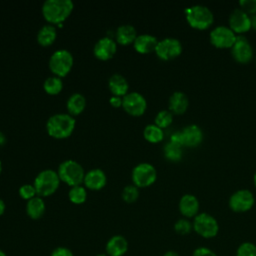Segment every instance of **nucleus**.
I'll return each mask as SVG.
<instances>
[{
	"label": "nucleus",
	"instance_id": "nucleus-21",
	"mask_svg": "<svg viewBox=\"0 0 256 256\" xmlns=\"http://www.w3.org/2000/svg\"><path fill=\"white\" fill-rule=\"evenodd\" d=\"M108 88L112 95L123 97L128 93L129 83L122 74L114 73L108 79Z\"/></svg>",
	"mask_w": 256,
	"mask_h": 256
},
{
	"label": "nucleus",
	"instance_id": "nucleus-14",
	"mask_svg": "<svg viewBox=\"0 0 256 256\" xmlns=\"http://www.w3.org/2000/svg\"><path fill=\"white\" fill-rule=\"evenodd\" d=\"M231 55L238 63H248L253 58V48L248 39L243 35H237L236 41L231 47Z\"/></svg>",
	"mask_w": 256,
	"mask_h": 256
},
{
	"label": "nucleus",
	"instance_id": "nucleus-12",
	"mask_svg": "<svg viewBox=\"0 0 256 256\" xmlns=\"http://www.w3.org/2000/svg\"><path fill=\"white\" fill-rule=\"evenodd\" d=\"M236 33L227 26L218 25L209 34L210 42L216 48H231L236 41Z\"/></svg>",
	"mask_w": 256,
	"mask_h": 256
},
{
	"label": "nucleus",
	"instance_id": "nucleus-29",
	"mask_svg": "<svg viewBox=\"0 0 256 256\" xmlns=\"http://www.w3.org/2000/svg\"><path fill=\"white\" fill-rule=\"evenodd\" d=\"M144 138L150 143H158L164 138V131L156 124H148L143 130Z\"/></svg>",
	"mask_w": 256,
	"mask_h": 256
},
{
	"label": "nucleus",
	"instance_id": "nucleus-40",
	"mask_svg": "<svg viewBox=\"0 0 256 256\" xmlns=\"http://www.w3.org/2000/svg\"><path fill=\"white\" fill-rule=\"evenodd\" d=\"M6 210V204L4 202V200L2 198H0V216H2L4 214Z\"/></svg>",
	"mask_w": 256,
	"mask_h": 256
},
{
	"label": "nucleus",
	"instance_id": "nucleus-33",
	"mask_svg": "<svg viewBox=\"0 0 256 256\" xmlns=\"http://www.w3.org/2000/svg\"><path fill=\"white\" fill-rule=\"evenodd\" d=\"M193 230V224L188 218H180L174 223V231L179 235H188Z\"/></svg>",
	"mask_w": 256,
	"mask_h": 256
},
{
	"label": "nucleus",
	"instance_id": "nucleus-35",
	"mask_svg": "<svg viewBox=\"0 0 256 256\" xmlns=\"http://www.w3.org/2000/svg\"><path fill=\"white\" fill-rule=\"evenodd\" d=\"M18 193L20 195V197L26 201L32 199L33 197L37 196V192H36V189L34 187L33 184H28V183H25V184H22L20 187H19V190H18Z\"/></svg>",
	"mask_w": 256,
	"mask_h": 256
},
{
	"label": "nucleus",
	"instance_id": "nucleus-37",
	"mask_svg": "<svg viewBox=\"0 0 256 256\" xmlns=\"http://www.w3.org/2000/svg\"><path fill=\"white\" fill-rule=\"evenodd\" d=\"M192 256H218L212 249L205 247V246H200L194 249L192 252Z\"/></svg>",
	"mask_w": 256,
	"mask_h": 256
},
{
	"label": "nucleus",
	"instance_id": "nucleus-18",
	"mask_svg": "<svg viewBox=\"0 0 256 256\" xmlns=\"http://www.w3.org/2000/svg\"><path fill=\"white\" fill-rule=\"evenodd\" d=\"M128 241L120 234L111 236L105 244V253L108 256H124L128 251Z\"/></svg>",
	"mask_w": 256,
	"mask_h": 256
},
{
	"label": "nucleus",
	"instance_id": "nucleus-4",
	"mask_svg": "<svg viewBox=\"0 0 256 256\" xmlns=\"http://www.w3.org/2000/svg\"><path fill=\"white\" fill-rule=\"evenodd\" d=\"M60 178L57 171L47 168L41 170L35 177L33 185L37 195L40 197H48L54 194L60 185Z\"/></svg>",
	"mask_w": 256,
	"mask_h": 256
},
{
	"label": "nucleus",
	"instance_id": "nucleus-38",
	"mask_svg": "<svg viewBox=\"0 0 256 256\" xmlns=\"http://www.w3.org/2000/svg\"><path fill=\"white\" fill-rule=\"evenodd\" d=\"M50 256H74V254L71 249L64 246H59L52 250Z\"/></svg>",
	"mask_w": 256,
	"mask_h": 256
},
{
	"label": "nucleus",
	"instance_id": "nucleus-39",
	"mask_svg": "<svg viewBox=\"0 0 256 256\" xmlns=\"http://www.w3.org/2000/svg\"><path fill=\"white\" fill-rule=\"evenodd\" d=\"M122 101H123V97H120V96L112 95V96L109 98V103H110V105L113 106V107H115V108L122 107Z\"/></svg>",
	"mask_w": 256,
	"mask_h": 256
},
{
	"label": "nucleus",
	"instance_id": "nucleus-2",
	"mask_svg": "<svg viewBox=\"0 0 256 256\" xmlns=\"http://www.w3.org/2000/svg\"><path fill=\"white\" fill-rule=\"evenodd\" d=\"M76 120L69 113H55L46 121V131L55 139L68 138L74 131Z\"/></svg>",
	"mask_w": 256,
	"mask_h": 256
},
{
	"label": "nucleus",
	"instance_id": "nucleus-8",
	"mask_svg": "<svg viewBox=\"0 0 256 256\" xmlns=\"http://www.w3.org/2000/svg\"><path fill=\"white\" fill-rule=\"evenodd\" d=\"M193 231L204 239H212L219 232V224L214 216L206 212L197 214L192 221Z\"/></svg>",
	"mask_w": 256,
	"mask_h": 256
},
{
	"label": "nucleus",
	"instance_id": "nucleus-27",
	"mask_svg": "<svg viewBox=\"0 0 256 256\" xmlns=\"http://www.w3.org/2000/svg\"><path fill=\"white\" fill-rule=\"evenodd\" d=\"M63 86L64 84H63L62 78L55 75H51L47 77L43 83V89L49 95L59 94L62 91Z\"/></svg>",
	"mask_w": 256,
	"mask_h": 256
},
{
	"label": "nucleus",
	"instance_id": "nucleus-34",
	"mask_svg": "<svg viewBox=\"0 0 256 256\" xmlns=\"http://www.w3.org/2000/svg\"><path fill=\"white\" fill-rule=\"evenodd\" d=\"M235 256H256V245L252 242H242L236 249Z\"/></svg>",
	"mask_w": 256,
	"mask_h": 256
},
{
	"label": "nucleus",
	"instance_id": "nucleus-46",
	"mask_svg": "<svg viewBox=\"0 0 256 256\" xmlns=\"http://www.w3.org/2000/svg\"><path fill=\"white\" fill-rule=\"evenodd\" d=\"M96 256H108L106 253H99V254H97Z\"/></svg>",
	"mask_w": 256,
	"mask_h": 256
},
{
	"label": "nucleus",
	"instance_id": "nucleus-26",
	"mask_svg": "<svg viewBox=\"0 0 256 256\" xmlns=\"http://www.w3.org/2000/svg\"><path fill=\"white\" fill-rule=\"evenodd\" d=\"M86 107V98L82 93H72L66 101V108L70 115L76 116L81 114Z\"/></svg>",
	"mask_w": 256,
	"mask_h": 256
},
{
	"label": "nucleus",
	"instance_id": "nucleus-45",
	"mask_svg": "<svg viewBox=\"0 0 256 256\" xmlns=\"http://www.w3.org/2000/svg\"><path fill=\"white\" fill-rule=\"evenodd\" d=\"M253 182H254V185L256 187V172L254 173V176H253Z\"/></svg>",
	"mask_w": 256,
	"mask_h": 256
},
{
	"label": "nucleus",
	"instance_id": "nucleus-25",
	"mask_svg": "<svg viewBox=\"0 0 256 256\" xmlns=\"http://www.w3.org/2000/svg\"><path fill=\"white\" fill-rule=\"evenodd\" d=\"M57 38V30L55 25L52 24H44L40 27L36 34V40L39 45L43 47H47L52 45Z\"/></svg>",
	"mask_w": 256,
	"mask_h": 256
},
{
	"label": "nucleus",
	"instance_id": "nucleus-11",
	"mask_svg": "<svg viewBox=\"0 0 256 256\" xmlns=\"http://www.w3.org/2000/svg\"><path fill=\"white\" fill-rule=\"evenodd\" d=\"M255 203L253 193L248 189H240L235 191L229 198V208L236 213H244L249 211Z\"/></svg>",
	"mask_w": 256,
	"mask_h": 256
},
{
	"label": "nucleus",
	"instance_id": "nucleus-3",
	"mask_svg": "<svg viewBox=\"0 0 256 256\" xmlns=\"http://www.w3.org/2000/svg\"><path fill=\"white\" fill-rule=\"evenodd\" d=\"M56 171L61 182H64L70 187L83 184L86 173L83 166L74 159H66L62 161L58 165Z\"/></svg>",
	"mask_w": 256,
	"mask_h": 256
},
{
	"label": "nucleus",
	"instance_id": "nucleus-30",
	"mask_svg": "<svg viewBox=\"0 0 256 256\" xmlns=\"http://www.w3.org/2000/svg\"><path fill=\"white\" fill-rule=\"evenodd\" d=\"M68 199L73 204H83L87 199V188L82 184L70 187L68 191Z\"/></svg>",
	"mask_w": 256,
	"mask_h": 256
},
{
	"label": "nucleus",
	"instance_id": "nucleus-13",
	"mask_svg": "<svg viewBox=\"0 0 256 256\" xmlns=\"http://www.w3.org/2000/svg\"><path fill=\"white\" fill-rule=\"evenodd\" d=\"M122 108L125 112L132 116H141L147 109L146 98L137 91L128 92L123 96Z\"/></svg>",
	"mask_w": 256,
	"mask_h": 256
},
{
	"label": "nucleus",
	"instance_id": "nucleus-41",
	"mask_svg": "<svg viewBox=\"0 0 256 256\" xmlns=\"http://www.w3.org/2000/svg\"><path fill=\"white\" fill-rule=\"evenodd\" d=\"M6 141H7L6 135L2 131H0V147L3 146L6 143Z\"/></svg>",
	"mask_w": 256,
	"mask_h": 256
},
{
	"label": "nucleus",
	"instance_id": "nucleus-16",
	"mask_svg": "<svg viewBox=\"0 0 256 256\" xmlns=\"http://www.w3.org/2000/svg\"><path fill=\"white\" fill-rule=\"evenodd\" d=\"M229 27L236 34L241 35L251 29V17L241 8H235L229 15Z\"/></svg>",
	"mask_w": 256,
	"mask_h": 256
},
{
	"label": "nucleus",
	"instance_id": "nucleus-20",
	"mask_svg": "<svg viewBox=\"0 0 256 256\" xmlns=\"http://www.w3.org/2000/svg\"><path fill=\"white\" fill-rule=\"evenodd\" d=\"M158 41L159 40L154 35L143 33L137 35L135 41L133 42V47L138 53L147 54L155 51Z\"/></svg>",
	"mask_w": 256,
	"mask_h": 256
},
{
	"label": "nucleus",
	"instance_id": "nucleus-7",
	"mask_svg": "<svg viewBox=\"0 0 256 256\" xmlns=\"http://www.w3.org/2000/svg\"><path fill=\"white\" fill-rule=\"evenodd\" d=\"M203 140V131L196 124H190L185 126L182 130L174 132L170 140L171 142L184 147H197Z\"/></svg>",
	"mask_w": 256,
	"mask_h": 256
},
{
	"label": "nucleus",
	"instance_id": "nucleus-5",
	"mask_svg": "<svg viewBox=\"0 0 256 256\" xmlns=\"http://www.w3.org/2000/svg\"><path fill=\"white\" fill-rule=\"evenodd\" d=\"M186 21L188 24L199 30L207 29L214 22L213 12L204 5H193L184 10Z\"/></svg>",
	"mask_w": 256,
	"mask_h": 256
},
{
	"label": "nucleus",
	"instance_id": "nucleus-43",
	"mask_svg": "<svg viewBox=\"0 0 256 256\" xmlns=\"http://www.w3.org/2000/svg\"><path fill=\"white\" fill-rule=\"evenodd\" d=\"M251 23H252V28H254L256 30V14H254L251 17Z\"/></svg>",
	"mask_w": 256,
	"mask_h": 256
},
{
	"label": "nucleus",
	"instance_id": "nucleus-44",
	"mask_svg": "<svg viewBox=\"0 0 256 256\" xmlns=\"http://www.w3.org/2000/svg\"><path fill=\"white\" fill-rule=\"evenodd\" d=\"M0 256H7V254L5 253V251L2 250L1 248H0Z\"/></svg>",
	"mask_w": 256,
	"mask_h": 256
},
{
	"label": "nucleus",
	"instance_id": "nucleus-1",
	"mask_svg": "<svg viewBox=\"0 0 256 256\" xmlns=\"http://www.w3.org/2000/svg\"><path fill=\"white\" fill-rule=\"evenodd\" d=\"M73 9L74 3L71 0H46L41 12L49 24L60 25L71 15Z\"/></svg>",
	"mask_w": 256,
	"mask_h": 256
},
{
	"label": "nucleus",
	"instance_id": "nucleus-22",
	"mask_svg": "<svg viewBox=\"0 0 256 256\" xmlns=\"http://www.w3.org/2000/svg\"><path fill=\"white\" fill-rule=\"evenodd\" d=\"M189 105V99L187 95L182 91L173 92L168 100L169 110L177 115L183 114L186 112Z\"/></svg>",
	"mask_w": 256,
	"mask_h": 256
},
{
	"label": "nucleus",
	"instance_id": "nucleus-9",
	"mask_svg": "<svg viewBox=\"0 0 256 256\" xmlns=\"http://www.w3.org/2000/svg\"><path fill=\"white\" fill-rule=\"evenodd\" d=\"M131 179L138 188L152 185L157 179L156 168L148 162H141L134 166L131 172Z\"/></svg>",
	"mask_w": 256,
	"mask_h": 256
},
{
	"label": "nucleus",
	"instance_id": "nucleus-17",
	"mask_svg": "<svg viewBox=\"0 0 256 256\" xmlns=\"http://www.w3.org/2000/svg\"><path fill=\"white\" fill-rule=\"evenodd\" d=\"M107 183L106 173L101 168H92L85 173L83 184L87 189L100 190Z\"/></svg>",
	"mask_w": 256,
	"mask_h": 256
},
{
	"label": "nucleus",
	"instance_id": "nucleus-47",
	"mask_svg": "<svg viewBox=\"0 0 256 256\" xmlns=\"http://www.w3.org/2000/svg\"><path fill=\"white\" fill-rule=\"evenodd\" d=\"M2 173V162H1V160H0V174Z\"/></svg>",
	"mask_w": 256,
	"mask_h": 256
},
{
	"label": "nucleus",
	"instance_id": "nucleus-36",
	"mask_svg": "<svg viewBox=\"0 0 256 256\" xmlns=\"http://www.w3.org/2000/svg\"><path fill=\"white\" fill-rule=\"evenodd\" d=\"M239 5L247 14H256V0H241Z\"/></svg>",
	"mask_w": 256,
	"mask_h": 256
},
{
	"label": "nucleus",
	"instance_id": "nucleus-32",
	"mask_svg": "<svg viewBox=\"0 0 256 256\" xmlns=\"http://www.w3.org/2000/svg\"><path fill=\"white\" fill-rule=\"evenodd\" d=\"M121 197L126 203H133L139 198V188L134 184H128L122 189Z\"/></svg>",
	"mask_w": 256,
	"mask_h": 256
},
{
	"label": "nucleus",
	"instance_id": "nucleus-24",
	"mask_svg": "<svg viewBox=\"0 0 256 256\" xmlns=\"http://www.w3.org/2000/svg\"><path fill=\"white\" fill-rule=\"evenodd\" d=\"M25 210H26V214L31 219L33 220L40 219L44 215L46 210V204L44 199L38 195L33 197L32 199L26 202Z\"/></svg>",
	"mask_w": 256,
	"mask_h": 256
},
{
	"label": "nucleus",
	"instance_id": "nucleus-10",
	"mask_svg": "<svg viewBox=\"0 0 256 256\" xmlns=\"http://www.w3.org/2000/svg\"><path fill=\"white\" fill-rule=\"evenodd\" d=\"M182 50L183 46L180 40L174 37H166L158 41L154 52L158 58L167 61L178 57L182 53Z\"/></svg>",
	"mask_w": 256,
	"mask_h": 256
},
{
	"label": "nucleus",
	"instance_id": "nucleus-19",
	"mask_svg": "<svg viewBox=\"0 0 256 256\" xmlns=\"http://www.w3.org/2000/svg\"><path fill=\"white\" fill-rule=\"evenodd\" d=\"M179 211L185 218H194L199 214L200 203L196 196L192 194H184L179 200Z\"/></svg>",
	"mask_w": 256,
	"mask_h": 256
},
{
	"label": "nucleus",
	"instance_id": "nucleus-31",
	"mask_svg": "<svg viewBox=\"0 0 256 256\" xmlns=\"http://www.w3.org/2000/svg\"><path fill=\"white\" fill-rule=\"evenodd\" d=\"M173 122V113L170 110L159 111L154 119V124L160 128H167Z\"/></svg>",
	"mask_w": 256,
	"mask_h": 256
},
{
	"label": "nucleus",
	"instance_id": "nucleus-28",
	"mask_svg": "<svg viewBox=\"0 0 256 256\" xmlns=\"http://www.w3.org/2000/svg\"><path fill=\"white\" fill-rule=\"evenodd\" d=\"M182 148H183L182 146L175 144L171 141L167 142L163 147V152H164L165 158L172 162L180 161L183 157V149Z\"/></svg>",
	"mask_w": 256,
	"mask_h": 256
},
{
	"label": "nucleus",
	"instance_id": "nucleus-23",
	"mask_svg": "<svg viewBox=\"0 0 256 256\" xmlns=\"http://www.w3.org/2000/svg\"><path fill=\"white\" fill-rule=\"evenodd\" d=\"M137 35L136 28L131 24H121L117 27L115 32L116 42L121 45L133 44Z\"/></svg>",
	"mask_w": 256,
	"mask_h": 256
},
{
	"label": "nucleus",
	"instance_id": "nucleus-42",
	"mask_svg": "<svg viewBox=\"0 0 256 256\" xmlns=\"http://www.w3.org/2000/svg\"><path fill=\"white\" fill-rule=\"evenodd\" d=\"M163 256H180V255L178 254V252H176L174 250H168L163 254Z\"/></svg>",
	"mask_w": 256,
	"mask_h": 256
},
{
	"label": "nucleus",
	"instance_id": "nucleus-15",
	"mask_svg": "<svg viewBox=\"0 0 256 256\" xmlns=\"http://www.w3.org/2000/svg\"><path fill=\"white\" fill-rule=\"evenodd\" d=\"M117 52V42L109 36L99 38L93 47L94 56L102 61L111 59Z\"/></svg>",
	"mask_w": 256,
	"mask_h": 256
},
{
	"label": "nucleus",
	"instance_id": "nucleus-6",
	"mask_svg": "<svg viewBox=\"0 0 256 256\" xmlns=\"http://www.w3.org/2000/svg\"><path fill=\"white\" fill-rule=\"evenodd\" d=\"M74 58L72 53L64 48L55 50L49 57L48 67L53 75L60 78L69 74L73 67Z\"/></svg>",
	"mask_w": 256,
	"mask_h": 256
}]
</instances>
